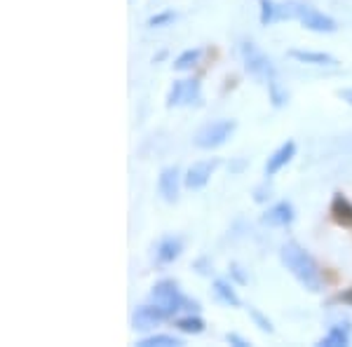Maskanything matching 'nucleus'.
<instances>
[{
    "mask_svg": "<svg viewBox=\"0 0 352 347\" xmlns=\"http://www.w3.org/2000/svg\"><path fill=\"white\" fill-rule=\"evenodd\" d=\"M176 328L184 333H190V335H197L204 331V322L200 320V317H181V320H176Z\"/></svg>",
    "mask_w": 352,
    "mask_h": 347,
    "instance_id": "6ab92c4d",
    "label": "nucleus"
},
{
    "mask_svg": "<svg viewBox=\"0 0 352 347\" xmlns=\"http://www.w3.org/2000/svg\"><path fill=\"white\" fill-rule=\"evenodd\" d=\"M174 19H176V12H174V10H164V12H157V14H153V16H151V19H148V26H151V28H160V26L172 24Z\"/></svg>",
    "mask_w": 352,
    "mask_h": 347,
    "instance_id": "4be33fe9",
    "label": "nucleus"
},
{
    "mask_svg": "<svg viewBox=\"0 0 352 347\" xmlns=\"http://www.w3.org/2000/svg\"><path fill=\"white\" fill-rule=\"evenodd\" d=\"M136 345H139V347H179L184 343H181V338H174V335L157 333V335H148V338L139 340Z\"/></svg>",
    "mask_w": 352,
    "mask_h": 347,
    "instance_id": "f3484780",
    "label": "nucleus"
},
{
    "mask_svg": "<svg viewBox=\"0 0 352 347\" xmlns=\"http://www.w3.org/2000/svg\"><path fill=\"white\" fill-rule=\"evenodd\" d=\"M268 92H270V101H272V106H275V108H280V106L287 104V92H282L275 78H272V80L268 82Z\"/></svg>",
    "mask_w": 352,
    "mask_h": 347,
    "instance_id": "5701e85b",
    "label": "nucleus"
},
{
    "mask_svg": "<svg viewBox=\"0 0 352 347\" xmlns=\"http://www.w3.org/2000/svg\"><path fill=\"white\" fill-rule=\"evenodd\" d=\"M200 101V82L197 80H179L169 89L167 106H190Z\"/></svg>",
    "mask_w": 352,
    "mask_h": 347,
    "instance_id": "0eeeda50",
    "label": "nucleus"
},
{
    "mask_svg": "<svg viewBox=\"0 0 352 347\" xmlns=\"http://www.w3.org/2000/svg\"><path fill=\"white\" fill-rule=\"evenodd\" d=\"M292 59L300 61V64H310V66H338L336 56L324 54V52H308V49H289Z\"/></svg>",
    "mask_w": 352,
    "mask_h": 347,
    "instance_id": "f8f14e48",
    "label": "nucleus"
},
{
    "mask_svg": "<svg viewBox=\"0 0 352 347\" xmlns=\"http://www.w3.org/2000/svg\"><path fill=\"white\" fill-rule=\"evenodd\" d=\"M277 19H298L308 31L315 33H333L338 28L331 16H327L324 12H320V10L310 8L305 3L277 5Z\"/></svg>",
    "mask_w": 352,
    "mask_h": 347,
    "instance_id": "f03ea898",
    "label": "nucleus"
},
{
    "mask_svg": "<svg viewBox=\"0 0 352 347\" xmlns=\"http://www.w3.org/2000/svg\"><path fill=\"white\" fill-rule=\"evenodd\" d=\"M219 167V160H212V162H197L192 164L188 169V174H186V188H190V190H200L209 183V179H212V172Z\"/></svg>",
    "mask_w": 352,
    "mask_h": 347,
    "instance_id": "6e6552de",
    "label": "nucleus"
},
{
    "mask_svg": "<svg viewBox=\"0 0 352 347\" xmlns=\"http://www.w3.org/2000/svg\"><path fill=\"white\" fill-rule=\"evenodd\" d=\"M350 338H352L350 322H340V324H333V326L329 328V333L317 345H322V347H345V345H350Z\"/></svg>",
    "mask_w": 352,
    "mask_h": 347,
    "instance_id": "9d476101",
    "label": "nucleus"
},
{
    "mask_svg": "<svg viewBox=\"0 0 352 347\" xmlns=\"http://www.w3.org/2000/svg\"><path fill=\"white\" fill-rule=\"evenodd\" d=\"M338 300H343V303H352V289H350L348 293H340V295H338Z\"/></svg>",
    "mask_w": 352,
    "mask_h": 347,
    "instance_id": "bb28decb",
    "label": "nucleus"
},
{
    "mask_svg": "<svg viewBox=\"0 0 352 347\" xmlns=\"http://www.w3.org/2000/svg\"><path fill=\"white\" fill-rule=\"evenodd\" d=\"M247 310H249V317H252L254 324H256V326L261 328V331H265V333H272V331H275V328H272V324H270V320L263 315V312L258 310V307L249 305Z\"/></svg>",
    "mask_w": 352,
    "mask_h": 347,
    "instance_id": "412c9836",
    "label": "nucleus"
},
{
    "mask_svg": "<svg viewBox=\"0 0 352 347\" xmlns=\"http://www.w3.org/2000/svg\"><path fill=\"white\" fill-rule=\"evenodd\" d=\"M282 263H285L287 270L296 277L300 287H305L308 291H320L322 289L320 267L312 260V256L305 251L303 247H298L296 242H287L285 247H282Z\"/></svg>",
    "mask_w": 352,
    "mask_h": 347,
    "instance_id": "f257e3e1",
    "label": "nucleus"
},
{
    "mask_svg": "<svg viewBox=\"0 0 352 347\" xmlns=\"http://www.w3.org/2000/svg\"><path fill=\"white\" fill-rule=\"evenodd\" d=\"M200 56H202V49H186V52H181L174 59V71H190V68L200 61Z\"/></svg>",
    "mask_w": 352,
    "mask_h": 347,
    "instance_id": "a211bd4d",
    "label": "nucleus"
},
{
    "mask_svg": "<svg viewBox=\"0 0 352 347\" xmlns=\"http://www.w3.org/2000/svg\"><path fill=\"white\" fill-rule=\"evenodd\" d=\"M160 195L164 197L167 202H176L179 197V172L176 167H167L160 172Z\"/></svg>",
    "mask_w": 352,
    "mask_h": 347,
    "instance_id": "ddd939ff",
    "label": "nucleus"
},
{
    "mask_svg": "<svg viewBox=\"0 0 352 347\" xmlns=\"http://www.w3.org/2000/svg\"><path fill=\"white\" fill-rule=\"evenodd\" d=\"M331 214L336 219L338 225H345V227H352V202L348 197H343L340 192H336L331 200Z\"/></svg>",
    "mask_w": 352,
    "mask_h": 347,
    "instance_id": "2eb2a0df",
    "label": "nucleus"
},
{
    "mask_svg": "<svg viewBox=\"0 0 352 347\" xmlns=\"http://www.w3.org/2000/svg\"><path fill=\"white\" fill-rule=\"evenodd\" d=\"M338 96L343 101H348V104L352 106V89H343V92H338Z\"/></svg>",
    "mask_w": 352,
    "mask_h": 347,
    "instance_id": "393cba45",
    "label": "nucleus"
},
{
    "mask_svg": "<svg viewBox=\"0 0 352 347\" xmlns=\"http://www.w3.org/2000/svg\"><path fill=\"white\" fill-rule=\"evenodd\" d=\"M235 120H217L207 127H202L195 136V146L202 148V150H212V148L223 146L226 141L230 139L232 132H235Z\"/></svg>",
    "mask_w": 352,
    "mask_h": 347,
    "instance_id": "39448f33",
    "label": "nucleus"
},
{
    "mask_svg": "<svg viewBox=\"0 0 352 347\" xmlns=\"http://www.w3.org/2000/svg\"><path fill=\"white\" fill-rule=\"evenodd\" d=\"M214 293H217V298L221 303H226L230 307H240V298H237V293L232 291V284H228L226 280L214 282Z\"/></svg>",
    "mask_w": 352,
    "mask_h": 347,
    "instance_id": "dca6fc26",
    "label": "nucleus"
},
{
    "mask_svg": "<svg viewBox=\"0 0 352 347\" xmlns=\"http://www.w3.org/2000/svg\"><path fill=\"white\" fill-rule=\"evenodd\" d=\"M240 54H242V61H244L247 73H252L254 78L263 80L265 85L275 78V66H272V61L263 52H261L254 43H242L240 45Z\"/></svg>",
    "mask_w": 352,
    "mask_h": 347,
    "instance_id": "20e7f679",
    "label": "nucleus"
},
{
    "mask_svg": "<svg viewBox=\"0 0 352 347\" xmlns=\"http://www.w3.org/2000/svg\"><path fill=\"white\" fill-rule=\"evenodd\" d=\"M184 251V242H181V237H164V240L157 244V260L160 263H174L176 258L181 256Z\"/></svg>",
    "mask_w": 352,
    "mask_h": 347,
    "instance_id": "4468645a",
    "label": "nucleus"
},
{
    "mask_svg": "<svg viewBox=\"0 0 352 347\" xmlns=\"http://www.w3.org/2000/svg\"><path fill=\"white\" fill-rule=\"evenodd\" d=\"M294 155H296V144H294V141H287V144H282L268 157V162H265V174L275 176L282 167H287V164L294 160Z\"/></svg>",
    "mask_w": 352,
    "mask_h": 347,
    "instance_id": "1a4fd4ad",
    "label": "nucleus"
},
{
    "mask_svg": "<svg viewBox=\"0 0 352 347\" xmlns=\"http://www.w3.org/2000/svg\"><path fill=\"white\" fill-rule=\"evenodd\" d=\"M232 275H235V277H237V280H240L242 284H244V282H247V277H244V275H242V272H240V267H237V265H235V267H232Z\"/></svg>",
    "mask_w": 352,
    "mask_h": 347,
    "instance_id": "a878e982",
    "label": "nucleus"
},
{
    "mask_svg": "<svg viewBox=\"0 0 352 347\" xmlns=\"http://www.w3.org/2000/svg\"><path fill=\"white\" fill-rule=\"evenodd\" d=\"M169 320V312L164 310L160 303L155 305H141L132 317V326L136 331H148V328L157 326L160 322Z\"/></svg>",
    "mask_w": 352,
    "mask_h": 347,
    "instance_id": "423d86ee",
    "label": "nucleus"
},
{
    "mask_svg": "<svg viewBox=\"0 0 352 347\" xmlns=\"http://www.w3.org/2000/svg\"><path fill=\"white\" fill-rule=\"evenodd\" d=\"M296 214H294V207L289 202H277L275 207H270L268 212L263 214V223L268 225H292Z\"/></svg>",
    "mask_w": 352,
    "mask_h": 347,
    "instance_id": "9b49d317",
    "label": "nucleus"
},
{
    "mask_svg": "<svg viewBox=\"0 0 352 347\" xmlns=\"http://www.w3.org/2000/svg\"><path fill=\"white\" fill-rule=\"evenodd\" d=\"M226 340H228L230 345H235V347H249V345H252L247 338H242V335H237V333H228V335H226Z\"/></svg>",
    "mask_w": 352,
    "mask_h": 347,
    "instance_id": "b1692460",
    "label": "nucleus"
},
{
    "mask_svg": "<svg viewBox=\"0 0 352 347\" xmlns=\"http://www.w3.org/2000/svg\"><path fill=\"white\" fill-rule=\"evenodd\" d=\"M151 295H153V300H155V303H160L164 310L169 312V317H174L179 310H200V305H197L195 300L186 298V295L179 291L176 282H172V280L157 282L155 287H153Z\"/></svg>",
    "mask_w": 352,
    "mask_h": 347,
    "instance_id": "7ed1b4c3",
    "label": "nucleus"
},
{
    "mask_svg": "<svg viewBox=\"0 0 352 347\" xmlns=\"http://www.w3.org/2000/svg\"><path fill=\"white\" fill-rule=\"evenodd\" d=\"M272 21H277V5L272 0H261V24L270 26Z\"/></svg>",
    "mask_w": 352,
    "mask_h": 347,
    "instance_id": "aec40b11",
    "label": "nucleus"
}]
</instances>
